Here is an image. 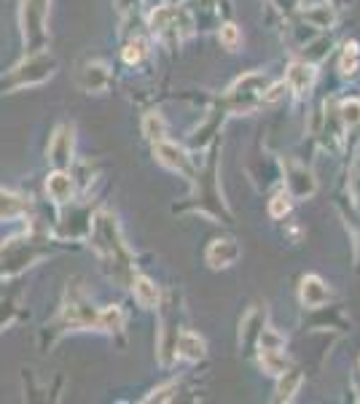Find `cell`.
Listing matches in <instances>:
<instances>
[{"instance_id": "4316f807", "label": "cell", "mask_w": 360, "mask_h": 404, "mask_svg": "<svg viewBox=\"0 0 360 404\" xmlns=\"http://www.w3.org/2000/svg\"><path fill=\"white\" fill-rule=\"evenodd\" d=\"M175 391H178V385L175 383H169V385H162V388H156L145 402H169L172 396H175Z\"/></svg>"}, {"instance_id": "ac0fdd59", "label": "cell", "mask_w": 360, "mask_h": 404, "mask_svg": "<svg viewBox=\"0 0 360 404\" xmlns=\"http://www.w3.org/2000/svg\"><path fill=\"white\" fill-rule=\"evenodd\" d=\"M304 19L312 27H331L334 19H337V14H334L331 6H312V8L304 11Z\"/></svg>"}, {"instance_id": "8992f818", "label": "cell", "mask_w": 360, "mask_h": 404, "mask_svg": "<svg viewBox=\"0 0 360 404\" xmlns=\"http://www.w3.org/2000/svg\"><path fill=\"white\" fill-rule=\"evenodd\" d=\"M285 183H288V194L296 200H304V197H312L317 183H314L312 173L299 165V162H288L285 165Z\"/></svg>"}, {"instance_id": "d6986e66", "label": "cell", "mask_w": 360, "mask_h": 404, "mask_svg": "<svg viewBox=\"0 0 360 404\" xmlns=\"http://www.w3.org/2000/svg\"><path fill=\"white\" fill-rule=\"evenodd\" d=\"M261 367L269 375H280L288 369V361H285L283 351H261Z\"/></svg>"}, {"instance_id": "6da1fadb", "label": "cell", "mask_w": 360, "mask_h": 404, "mask_svg": "<svg viewBox=\"0 0 360 404\" xmlns=\"http://www.w3.org/2000/svg\"><path fill=\"white\" fill-rule=\"evenodd\" d=\"M92 240H95V248L100 251V256L105 261H111L113 267H121V270H129V251L124 246L119 235V224H116V216L111 213H100L95 219V224L89 229Z\"/></svg>"}, {"instance_id": "1f68e13d", "label": "cell", "mask_w": 360, "mask_h": 404, "mask_svg": "<svg viewBox=\"0 0 360 404\" xmlns=\"http://www.w3.org/2000/svg\"><path fill=\"white\" fill-rule=\"evenodd\" d=\"M135 3H138V0H116V6H119L121 11H126V8H132Z\"/></svg>"}, {"instance_id": "7402d4cb", "label": "cell", "mask_w": 360, "mask_h": 404, "mask_svg": "<svg viewBox=\"0 0 360 404\" xmlns=\"http://www.w3.org/2000/svg\"><path fill=\"white\" fill-rule=\"evenodd\" d=\"M145 51H148L145 49V41L135 38V41H129V44H126V49H124L121 57H124V62H126V65H138V62L145 57Z\"/></svg>"}, {"instance_id": "277c9868", "label": "cell", "mask_w": 360, "mask_h": 404, "mask_svg": "<svg viewBox=\"0 0 360 404\" xmlns=\"http://www.w3.org/2000/svg\"><path fill=\"white\" fill-rule=\"evenodd\" d=\"M264 89H266V78L261 73H247V76H242L231 86L229 102L237 111H253L258 102H264Z\"/></svg>"}, {"instance_id": "ffe728a7", "label": "cell", "mask_w": 360, "mask_h": 404, "mask_svg": "<svg viewBox=\"0 0 360 404\" xmlns=\"http://www.w3.org/2000/svg\"><path fill=\"white\" fill-rule=\"evenodd\" d=\"M143 135L148 140H164V119L159 113H148L143 119Z\"/></svg>"}, {"instance_id": "d4e9b609", "label": "cell", "mask_w": 360, "mask_h": 404, "mask_svg": "<svg viewBox=\"0 0 360 404\" xmlns=\"http://www.w3.org/2000/svg\"><path fill=\"white\" fill-rule=\"evenodd\" d=\"M341 119H344V125L350 127L360 125V102L358 100L341 102Z\"/></svg>"}, {"instance_id": "7c38bea8", "label": "cell", "mask_w": 360, "mask_h": 404, "mask_svg": "<svg viewBox=\"0 0 360 404\" xmlns=\"http://www.w3.org/2000/svg\"><path fill=\"white\" fill-rule=\"evenodd\" d=\"M328 297H331V291L323 283V278L307 275V278L301 280V302H304V307H323V304L328 302Z\"/></svg>"}, {"instance_id": "5bb4252c", "label": "cell", "mask_w": 360, "mask_h": 404, "mask_svg": "<svg viewBox=\"0 0 360 404\" xmlns=\"http://www.w3.org/2000/svg\"><path fill=\"white\" fill-rule=\"evenodd\" d=\"M132 294H135V302L140 304V307H145V310H151V307L159 304V286L151 278H145V275L132 278Z\"/></svg>"}, {"instance_id": "83f0119b", "label": "cell", "mask_w": 360, "mask_h": 404, "mask_svg": "<svg viewBox=\"0 0 360 404\" xmlns=\"http://www.w3.org/2000/svg\"><path fill=\"white\" fill-rule=\"evenodd\" d=\"M314 51H307V62H314V59H320L323 54H325V49H331V41L328 38H323V41H317L312 46Z\"/></svg>"}, {"instance_id": "44dd1931", "label": "cell", "mask_w": 360, "mask_h": 404, "mask_svg": "<svg viewBox=\"0 0 360 404\" xmlns=\"http://www.w3.org/2000/svg\"><path fill=\"white\" fill-rule=\"evenodd\" d=\"M258 345H261V351H283L285 348V337L280 331H274V329H261Z\"/></svg>"}, {"instance_id": "4fadbf2b", "label": "cell", "mask_w": 360, "mask_h": 404, "mask_svg": "<svg viewBox=\"0 0 360 404\" xmlns=\"http://www.w3.org/2000/svg\"><path fill=\"white\" fill-rule=\"evenodd\" d=\"M175 351L183 356V358H189V361H199V358H205V354H207V345H205V340L196 331H178Z\"/></svg>"}, {"instance_id": "2e32d148", "label": "cell", "mask_w": 360, "mask_h": 404, "mask_svg": "<svg viewBox=\"0 0 360 404\" xmlns=\"http://www.w3.org/2000/svg\"><path fill=\"white\" fill-rule=\"evenodd\" d=\"M277 378H280V383H277V402H290V399L296 396V391L301 388L304 375H301L299 369H285V372H280Z\"/></svg>"}, {"instance_id": "f1b7e54d", "label": "cell", "mask_w": 360, "mask_h": 404, "mask_svg": "<svg viewBox=\"0 0 360 404\" xmlns=\"http://www.w3.org/2000/svg\"><path fill=\"white\" fill-rule=\"evenodd\" d=\"M11 318H14V304L0 302V329L8 327V324H11Z\"/></svg>"}, {"instance_id": "4dcf8cb0", "label": "cell", "mask_w": 360, "mask_h": 404, "mask_svg": "<svg viewBox=\"0 0 360 404\" xmlns=\"http://www.w3.org/2000/svg\"><path fill=\"white\" fill-rule=\"evenodd\" d=\"M334 8H350L352 6V0H328Z\"/></svg>"}, {"instance_id": "52a82bcc", "label": "cell", "mask_w": 360, "mask_h": 404, "mask_svg": "<svg viewBox=\"0 0 360 404\" xmlns=\"http://www.w3.org/2000/svg\"><path fill=\"white\" fill-rule=\"evenodd\" d=\"M205 259H207V264L213 270H226L240 259V246L234 240H213L207 253H205Z\"/></svg>"}, {"instance_id": "9a60e30c", "label": "cell", "mask_w": 360, "mask_h": 404, "mask_svg": "<svg viewBox=\"0 0 360 404\" xmlns=\"http://www.w3.org/2000/svg\"><path fill=\"white\" fill-rule=\"evenodd\" d=\"M27 210H30V202L24 200V197L0 189V221H6V219H19Z\"/></svg>"}, {"instance_id": "9c48e42d", "label": "cell", "mask_w": 360, "mask_h": 404, "mask_svg": "<svg viewBox=\"0 0 360 404\" xmlns=\"http://www.w3.org/2000/svg\"><path fill=\"white\" fill-rule=\"evenodd\" d=\"M153 154H156V162H159V165H164L167 170H180V173H186V170H189V156H186V152H183L180 146H175V143L156 140Z\"/></svg>"}, {"instance_id": "cb8c5ba5", "label": "cell", "mask_w": 360, "mask_h": 404, "mask_svg": "<svg viewBox=\"0 0 360 404\" xmlns=\"http://www.w3.org/2000/svg\"><path fill=\"white\" fill-rule=\"evenodd\" d=\"M344 57H341V71L347 73V76H352L355 73V68H358V44H347L344 46Z\"/></svg>"}, {"instance_id": "484cf974", "label": "cell", "mask_w": 360, "mask_h": 404, "mask_svg": "<svg viewBox=\"0 0 360 404\" xmlns=\"http://www.w3.org/2000/svg\"><path fill=\"white\" fill-rule=\"evenodd\" d=\"M288 210H290V194H285V192H283V194H277L274 200L269 202V213H272L274 219H283Z\"/></svg>"}, {"instance_id": "f546056e", "label": "cell", "mask_w": 360, "mask_h": 404, "mask_svg": "<svg viewBox=\"0 0 360 404\" xmlns=\"http://www.w3.org/2000/svg\"><path fill=\"white\" fill-rule=\"evenodd\" d=\"M283 92H285V81L283 84H274L269 92H264V102H277L283 98Z\"/></svg>"}, {"instance_id": "ba28073f", "label": "cell", "mask_w": 360, "mask_h": 404, "mask_svg": "<svg viewBox=\"0 0 360 404\" xmlns=\"http://www.w3.org/2000/svg\"><path fill=\"white\" fill-rule=\"evenodd\" d=\"M78 84H81V89L89 92V95L105 92V89L111 86V71H108V65H102V62L86 65V68L81 71V76H78Z\"/></svg>"}, {"instance_id": "30bf717a", "label": "cell", "mask_w": 360, "mask_h": 404, "mask_svg": "<svg viewBox=\"0 0 360 404\" xmlns=\"http://www.w3.org/2000/svg\"><path fill=\"white\" fill-rule=\"evenodd\" d=\"M73 192H75V181H73L70 173H65L62 167H59V170H54V173L46 178V194L54 202H59V205L70 202Z\"/></svg>"}, {"instance_id": "3957f363", "label": "cell", "mask_w": 360, "mask_h": 404, "mask_svg": "<svg viewBox=\"0 0 360 404\" xmlns=\"http://www.w3.org/2000/svg\"><path fill=\"white\" fill-rule=\"evenodd\" d=\"M51 0H22V33L27 51L46 49V19Z\"/></svg>"}, {"instance_id": "8fae6325", "label": "cell", "mask_w": 360, "mask_h": 404, "mask_svg": "<svg viewBox=\"0 0 360 404\" xmlns=\"http://www.w3.org/2000/svg\"><path fill=\"white\" fill-rule=\"evenodd\" d=\"M314 65L312 62H293L288 68V81L285 86H290L296 95H307L314 84Z\"/></svg>"}, {"instance_id": "e0dca14e", "label": "cell", "mask_w": 360, "mask_h": 404, "mask_svg": "<svg viewBox=\"0 0 360 404\" xmlns=\"http://www.w3.org/2000/svg\"><path fill=\"white\" fill-rule=\"evenodd\" d=\"M97 329H102V331H119V329H124V313H121L119 304H111V307L100 310Z\"/></svg>"}, {"instance_id": "7a4b0ae2", "label": "cell", "mask_w": 360, "mask_h": 404, "mask_svg": "<svg viewBox=\"0 0 360 404\" xmlns=\"http://www.w3.org/2000/svg\"><path fill=\"white\" fill-rule=\"evenodd\" d=\"M57 68V59L46 51H32L22 65H17L8 76L0 78V89H24V86H35L51 78Z\"/></svg>"}, {"instance_id": "603a6c76", "label": "cell", "mask_w": 360, "mask_h": 404, "mask_svg": "<svg viewBox=\"0 0 360 404\" xmlns=\"http://www.w3.org/2000/svg\"><path fill=\"white\" fill-rule=\"evenodd\" d=\"M218 38H220V44H223L226 49L234 51L237 46H240V27L237 25H223L220 27V35H218Z\"/></svg>"}, {"instance_id": "5b68a950", "label": "cell", "mask_w": 360, "mask_h": 404, "mask_svg": "<svg viewBox=\"0 0 360 404\" xmlns=\"http://www.w3.org/2000/svg\"><path fill=\"white\" fill-rule=\"evenodd\" d=\"M73 146H75V129H73V125H59L57 132L51 135V143H48V159L57 167H65L73 159Z\"/></svg>"}]
</instances>
